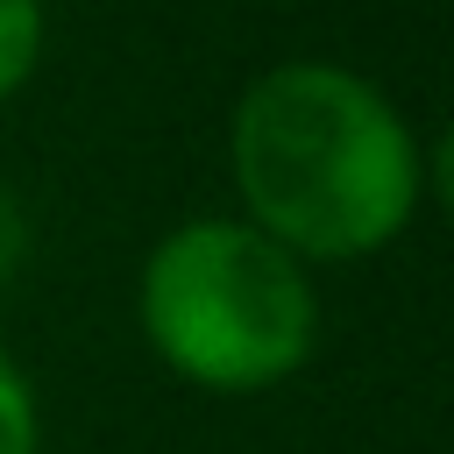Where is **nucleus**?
I'll list each match as a JSON object with an SVG mask.
<instances>
[{
  "instance_id": "nucleus-1",
  "label": "nucleus",
  "mask_w": 454,
  "mask_h": 454,
  "mask_svg": "<svg viewBox=\"0 0 454 454\" xmlns=\"http://www.w3.org/2000/svg\"><path fill=\"white\" fill-rule=\"evenodd\" d=\"M234 192L298 262H355L397 241L419 213L426 163L411 121L340 64H277L241 85L227 128Z\"/></svg>"
},
{
  "instance_id": "nucleus-2",
  "label": "nucleus",
  "mask_w": 454,
  "mask_h": 454,
  "mask_svg": "<svg viewBox=\"0 0 454 454\" xmlns=\"http://www.w3.org/2000/svg\"><path fill=\"white\" fill-rule=\"evenodd\" d=\"M135 312L156 362L220 397L291 383L319 340L305 262L248 220H184L163 234L142 262Z\"/></svg>"
},
{
  "instance_id": "nucleus-3",
  "label": "nucleus",
  "mask_w": 454,
  "mask_h": 454,
  "mask_svg": "<svg viewBox=\"0 0 454 454\" xmlns=\"http://www.w3.org/2000/svg\"><path fill=\"white\" fill-rule=\"evenodd\" d=\"M35 64H43V0H0V99H14Z\"/></svg>"
},
{
  "instance_id": "nucleus-4",
  "label": "nucleus",
  "mask_w": 454,
  "mask_h": 454,
  "mask_svg": "<svg viewBox=\"0 0 454 454\" xmlns=\"http://www.w3.org/2000/svg\"><path fill=\"white\" fill-rule=\"evenodd\" d=\"M0 454H35V390L0 348Z\"/></svg>"
},
{
  "instance_id": "nucleus-5",
  "label": "nucleus",
  "mask_w": 454,
  "mask_h": 454,
  "mask_svg": "<svg viewBox=\"0 0 454 454\" xmlns=\"http://www.w3.org/2000/svg\"><path fill=\"white\" fill-rule=\"evenodd\" d=\"M21 262H28V213H21L14 192L0 184V284H14Z\"/></svg>"
}]
</instances>
